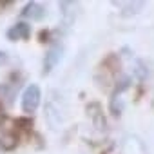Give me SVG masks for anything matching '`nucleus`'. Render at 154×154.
<instances>
[{
  "mask_svg": "<svg viewBox=\"0 0 154 154\" xmlns=\"http://www.w3.org/2000/svg\"><path fill=\"white\" fill-rule=\"evenodd\" d=\"M122 154H147V149L141 143V140H138L136 136H129L123 140Z\"/></svg>",
  "mask_w": 154,
  "mask_h": 154,
  "instance_id": "obj_4",
  "label": "nucleus"
},
{
  "mask_svg": "<svg viewBox=\"0 0 154 154\" xmlns=\"http://www.w3.org/2000/svg\"><path fill=\"white\" fill-rule=\"evenodd\" d=\"M6 62H8V54H6L4 51H0V65L6 63Z\"/></svg>",
  "mask_w": 154,
  "mask_h": 154,
  "instance_id": "obj_8",
  "label": "nucleus"
},
{
  "mask_svg": "<svg viewBox=\"0 0 154 154\" xmlns=\"http://www.w3.org/2000/svg\"><path fill=\"white\" fill-rule=\"evenodd\" d=\"M76 6H78V4H74V2H62V4L58 6V8H60V13H62V20H63L65 27H69V26L74 22L76 11H72V9H76Z\"/></svg>",
  "mask_w": 154,
  "mask_h": 154,
  "instance_id": "obj_7",
  "label": "nucleus"
},
{
  "mask_svg": "<svg viewBox=\"0 0 154 154\" xmlns=\"http://www.w3.org/2000/svg\"><path fill=\"white\" fill-rule=\"evenodd\" d=\"M29 36H31V26L26 24V22H18V24L11 26L9 31H8L9 40H26Z\"/></svg>",
  "mask_w": 154,
  "mask_h": 154,
  "instance_id": "obj_5",
  "label": "nucleus"
},
{
  "mask_svg": "<svg viewBox=\"0 0 154 154\" xmlns=\"http://www.w3.org/2000/svg\"><path fill=\"white\" fill-rule=\"evenodd\" d=\"M112 4L122 9V15H136L145 6V2H141V0H129V2L120 0V2H112Z\"/></svg>",
  "mask_w": 154,
  "mask_h": 154,
  "instance_id": "obj_6",
  "label": "nucleus"
},
{
  "mask_svg": "<svg viewBox=\"0 0 154 154\" xmlns=\"http://www.w3.org/2000/svg\"><path fill=\"white\" fill-rule=\"evenodd\" d=\"M20 15L24 18H29V20H42L47 15V9L42 4H38V2H27Z\"/></svg>",
  "mask_w": 154,
  "mask_h": 154,
  "instance_id": "obj_3",
  "label": "nucleus"
},
{
  "mask_svg": "<svg viewBox=\"0 0 154 154\" xmlns=\"http://www.w3.org/2000/svg\"><path fill=\"white\" fill-rule=\"evenodd\" d=\"M40 100H42L40 87L35 85V84H31L29 87H26V91L22 94V111L27 112V114L35 112L38 109V105H40Z\"/></svg>",
  "mask_w": 154,
  "mask_h": 154,
  "instance_id": "obj_1",
  "label": "nucleus"
},
{
  "mask_svg": "<svg viewBox=\"0 0 154 154\" xmlns=\"http://www.w3.org/2000/svg\"><path fill=\"white\" fill-rule=\"evenodd\" d=\"M62 54H63V47H62L60 44H54V45H51V47L47 49L45 58H44V74L51 72V71L56 67V63L62 60Z\"/></svg>",
  "mask_w": 154,
  "mask_h": 154,
  "instance_id": "obj_2",
  "label": "nucleus"
}]
</instances>
